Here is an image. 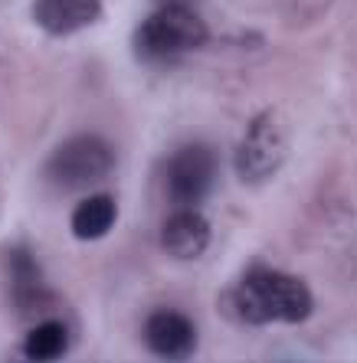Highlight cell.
I'll return each instance as SVG.
<instances>
[{
    "label": "cell",
    "instance_id": "obj_7",
    "mask_svg": "<svg viewBox=\"0 0 357 363\" xmlns=\"http://www.w3.org/2000/svg\"><path fill=\"white\" fill-rule=\"evenodd\" d=\"M213 242V226L197 206H180L177 213H170L167 223L161 229V245L170 259L180 262H194L210 249Z\"/></svg>",
    "mask_w": 357,
    "mask_h": 363
},
{
    "label": "cell",
    "instance_id": "obj_9",
    "mask_svg": "<svg viewBox=\"0 0 357 363\" xmlns=\"http://www.w3.org/2000/svg\"><path fill=\"white\" fill-rule=\"evenodd\" d=\"M115 223H119V203L109 194H89L85 200L76 203L69 229L79 242H95V239L109 236Z\"/></svg>",
    "mask_w": 357,
    "mask_h": 363
},
{
    "label": "cell",
    "instance_id": "obj_12",
    "mask_svg": "<svg viewBox=\"0 0 357 363\" xmlns=\"http://www.w3.org/2000/svg\"><path fill=\"white\" fill-rule=\"evenodd\" d=\"M158 4H194V0H158Z\"/></svg>",
    "mask_w": 357,
    "mask_h": 363
},
{
    "label": "cell",
    "instance_id": "obj_11",
    "mask_svg": "<svg viewBox=\"0 0 357 363\" xmlns=\"http://www.w3.org/2000/svg\"><path fill=\"white\" fill-rule=\"evenodd\" d=\"M7 272L13 288H26V285H40L43 281V269L36 262V255L26 245H13L7 252Z\"/></svg>",
    "mask_w": 357,
    "mask_h": 363
},
{
    "label": "cell",
    "instance_id": "obj_4",
    "mask_svg": "<svg viewBox=\"0 0 357 363\" xmlns=\"http://www.w3.org/2000/svg\"><path fill=\"white\" fill-rule=\"evenodd\" d=\"M220 180V157L210 144L190 141L170 154L167 194L177 206H200Z\"/></svg>",
    "mask_w": 357,
    "mask_h": 363
},
{
    "label": "cell",
    "instance_id": "obj_8",
    "mask_svg": "<svg viewBox=\"0 0 357 363\" xmlns=\"http://www.w3.org/2000/svg\"><path fill=\"white\" fill-rule=\"evenodd\" d=\"M102 17V0H33V23L46 36H72Z\"/></svg>",
    "mask_w": 357,
    "mask_h": 363
},
{
    "label": "cell",
    "instance_id": "obj_2",
    "mask_svg": "<svg viewBox=\"0 0 357 363\" xmlns=\"http://www.w3.org/2000/svg\"><path fill=\"white\" fill-rule=\"evenodd\" d=\"M210 40V26L194 4H158L135 30L131 50L145 66H164L197 52Z\"/></svg>",
    "mask_w": 357,
    "mask_h": 363
},
{
    "label": "cell",
    "instance_id": "obj_1",
    "mask_svg": "<svg viewBox=\"0 0 357 363\" xmlns=\"http://www.w3.org/2000/svg\"><path fill=\"white\" fill-rule=\"evenodd\" d=\"M233 318L243 324H302L315 311L312 288L279 269H249L230 288Z\"/></svg>",
    "mask_w": 357,
    "mask_h": 363
},
{
    "label": "cell",
    "instance_id": "obj_3",
    "mask_svg": "<svg viewBox=\"0 0 357 363\" xmlns=\"http://www.w3.org/2000/svg\"><path fill=\"white\" fill-rule=\"evenodd\" d=\"M115 170V147L99 135L66 138L43 164V177L56 190H92Z\"/></svg>",
    "mask_w": 357,
    "mask_h": 363
},
{
    "label": "cell",
    "instance_id": "obj_6",
    "mask_svg": "<svg viewBox=\"0 0 357 363\" xmlns=\"http://www.w3.org/2000/svg\"><path fill=\"white\" fill-rule=\"evenodd\" d=\"M141 340L161 360H184L197 350V328L184 311L161 308V311L148 314L145 328H141Z\"/></svg>",
    "mask_w": 357,
    "mask_h": 363
},
{
    "label": "cell",
    "instance_id": "obj_10",
    "mask_svg": "<svg viewBox=\"0 0 357 363\" xmlns=\"http://www.w3.org/2000/svg\"><path fill=\"white\" fill-rule=\"evenodd\" d=\"M69 324L60 321V318H40L33 328L26 330L23 337V357L33 363H50V360H60L62 354L69 350Z\"/></svg>",
    "mask_w": 357,
    "mask_h": 363
},
{
    "label": "cell",
    "instance_id": "obj_5",
    "mask_svg": "<svg viewBox=\"0 0 357 363\" xmlns=\"http://www.w3.org/2000/svg\"><path fill=\"white\" fill-rule=\"evenodd\" d=\"M285 161V135L275 118L265 111L249 125L246 138L236 147V177L246 186H259L273 177Z\"/></svg>",
    "mask_w": 357,
    "mask_h": 363
}]
</instances>
